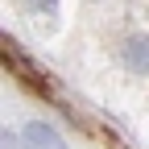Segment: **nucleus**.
Instances as JSON below:
<instances>
[{
	"label": "nucleus",
	"instance_id": "nucleus-1",
	"mask_svg": "<svg viewBox=\"0 0 149 149\" xmlns=\"http://www.w3.org/2000/svg\"><path fill=\"white\" fill-rule=\"evenodd\" d=\"M21 145L25 149H66V141L58 137V128L46 124V120H29L21 128Z\"/></svg>",
	"mask_w": 149,
	"mask_h": 149
},
{
	"label": "nucleus",
	"instance_id": "nucleus-2",
	"mask_svg": "<svg viewBox=\"0 0 149 149\" xmlns=\"http://www.w3.org/2000/svg\"><path fill=\"white\" fill-rule=\"evenodd\" d=\"M120 58H124V66L133 70V74H149V37H145V33H133V37L124 42Z\"/></svg>",
	"mask_w": 149,
	"mask_h": 149
}]
</instances>
